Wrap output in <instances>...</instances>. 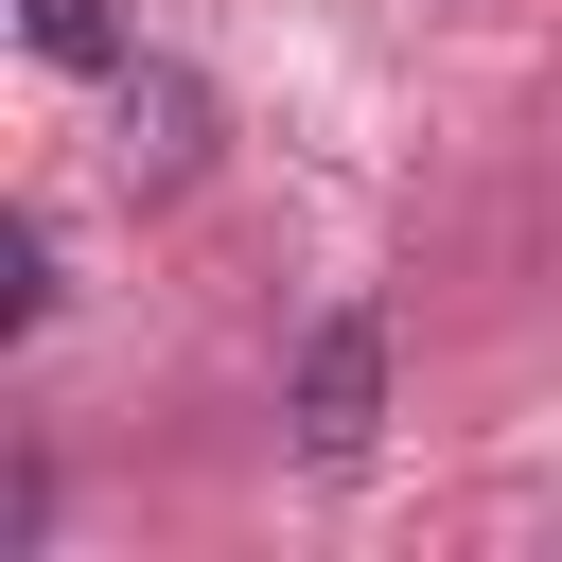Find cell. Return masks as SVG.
<instances>
[{
	"instance_id": "2",
	"label": "cell",
	"mask_w": 562,
	"mask_h": 562,
	"mask_svg": "<svg viewBox=\"0 0 562 562\" xmlns=\"http://www.w3.org/2000/svg\"><path fill=\"white\" fill-rule=\"evenodd\" d=\"M105 88H123V176H140V193H176V176L211 158V88H193V70H158V53H123Z\"/></svg>"
},
{
	"instance_id": "4",
	"label": "cell",
	"mask_w": 562,
	"mask_h": 562,
	"mask_svg": "<svg viewBox=\"0 0 562 562\" xmlns=\"http://www.w3.org/2000/svg\"><path fill=\"white\" fill-rule=\"evenodd\" d=\"M35 316H53V228L18 211V228H0V334H35Z\"/></svg>"
},
{
	"instance_id": "1",
	"label": "cell",
	"mask_w": 562,
	"mask_h": 562,
	"mask_svg": "<svg viewBox=\"0 0 562 562\" xmlns=\"http://www.w3.org/2000/svg\"><path fill=\"white\" fill-rule=\"evenodd\" d=\"M281 439H299L316 474H351V457L386 439V316H369V299H334V316L299 334V386H281Z\"/></svg>"
},
{
	"instance_id": "3",
	"label": "cell",
	"mask_w": 562,
	"mask_h": 562,
	"mask_svg": "<svg viewBox=\"0 0 562 562\" xmlns=\"http://www.w3.org/2000/svg\"><path fill=\"white\" fill-rule=\"evenodd\" d=\"M18 35L53 70H123V0H18Z\"/></svg>"
}]
</instances>
